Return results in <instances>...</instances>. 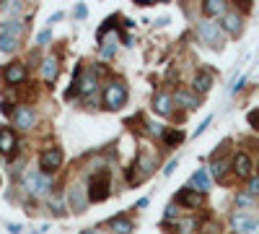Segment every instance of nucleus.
<instances>
[{"mask_svg": "<svg viewBox=\"0 0 259 234\" xmlns=\"http://www.w3.org/2000/svg\"><path fill=\"white\" fill-rule=\"evenodd\" d=\"M210 122H212V115H207V117H205V120H202V122L197 125V130H194L192 136H194V138H197V136H202V133L207 130V125H210Z\"/></svg>", "mask_w": 259, "mask_h": 234, "instance_id": "nucleus-34", "label": "nucleus"}, {"mask_svg": "<svg viewBox=\"0 0 259 234\" xmlns=\"http://www.w3.org/2000/svg\"><path fill=\"white\" fill-rule=\"evenodd\" d=\"M135 164L140 166V172H143L145 177H150V175H153V169H156V164H158V156L150 154L148 148H140L138 156H135Z\"/></svg>", "mask_w": 259, "mask_h": 234, "instance_id": "nucleus-18", "label": "nucleus"}, {"mask_svg": "<svg viewBox=\"0 0 259 234\" xmlns=\"http://www.w3.org/2000/svg\"><path fill=\"white\" fill-rule=\"evenodd\" d=\"M177 208H179L177 203H168V206H166V221H171V219L179 221V211H177Z\"/></svg>", "mask_w": 259, "mask_h": 234, "instance_id": "nucleus-33", "label": "nucleus"}, {"mask_svg": "<svg viewBox=\"0 0 259 234\" xmlns=\"http://www.w3.org/2000/svg\"><path fill=\"white\" fill-rule=\"evenodd\" d=\"M244 83H246V78L241 76V78H239V81H236V83H233V86H231V94H236V91H239V89L244 86Z\"/></svg>", "mask_w": 259, "mask_h": 234, "instance_id": "nucleus-40", "label": "nucleus"}, {"mask_svg": "<svg viewBox=\"0 0 259 234\" xmlns=\"http://www.w3.org/2000/svg\"><path fill=\"white\" fill-rule=\"evenodd\" d=\"M177 166H179V159H171V161L166 164V169H163V175H166V177H171V175H174V169H177Z\"/></svg>", "mask_w": 259, "mask_h": 234, "instance_id": "nucleus-39", "label": "nucleus"}, {"mask_svg": "<svg viewBox=\"0 0 259 234\" xmlns=\"http://www.w3.org/2000/svg\"><path fill=\"white\" fill-rule=\"evenodd\" d=\"M246 193H249V195H254V198L259 195V177H256V175L246 182Z\"/></svg>", "mask_w": 259, "mask_h": 234, "instance_id": "nucleus-32", "label": "nucleus"}, {"mask_svg": "<svg viewBox=\"0 0 259 234\" xmlns=\"http://www.w3.org/2000/svg\"><path fill=\"white\" fill-rule=\"evenodd\" d=\"M21 187H24L29 195H47L52 190V180L47 175L36 172V169H29V172L21 175Z\"/></svg>", "mask_w": 259, "mask_h": 234, "instance_id": "nucleus-4", "label": "nucleus"}, {"mask_svg": "<svg viewBox=\"0 0 259 234\" xmlns=\"http://www.w3.org/2000/svg\"><path fill=\"white\" fill-rule=\"evenodd\" d=\"M39 71H41V78H45V83H47V86H52V83L57 81V73H60V62H57V57L47 55L45 60H41Z\"/></svg>", "mask_w": 259, "mask_h": 234, "instance_id": "nucleus-17", "label": "nucleus"}, {"mask_svg": "<svg viewBox=\"0 0 259 234\" xmlns=\"http://www.w3.org/2000/svg\"><path fill=\"white\" fill-rule=\"evenodd\" d=\"M228 3L223 0H205L202 3V18H210V21H221L226 13H228Z\"/></svg>", "mask_w": 259, "mask_h": 234, "instance_id": "nucleus-15", "label": "nucleus"}, {"mask_svg": "<svg viewBox=\"0 0 259 234\" xmlns=\"http://www.w3.org/2000/svg\"><path fill=\"white\" fill-rule=\"evenodd\" d=\"M194 31H197V37L205 42V45L210 50H223L226 47V31L221 29L218 21H210V18H200L197 24H194Z\"/></svg>", "mask_w": 259, "mask_h": 234, "instance_id": "nucleus-2", "label": "nucleus"}, {"mask_svg": "<svg viewBox=\"0 0 259 234\" xmlns=\"http://www.w3.org/2000/svg\"><path fill=\"white\" fill-rule=\"evenodd\" d=\"M251 219H254V216L246 214V211H233V214H231V229H233L236 234H244Z\"/></svg>", "mask_w": 259, "mask_h": 234, "instance_id": "nucleus-21", "label": "nucleus"}, {"mask_svg": "<svg viewBox=\"0 0 259 234\" xmlns=\"http://www.w3.org/2000/svg\"><path fill=\"white\" fill-rule=\"evenodd\" d=\"M6 229H8L11 234H21V224H8Z\"/></svg>", "mask_w": 259, "mask_h": 234, "instance_id": "nucleus-41", "label": "nucleus"}, {"mask_svg": "<svg viewBox=\"0 0 259 234\" xmlns=\"http://www.w3.org/2000/svg\"><path fill=\"white\" fill-rule=\"evenodd\" d=\"M62 164H65V154H62L60 146H50V148H45V151L39 154V172L47 175V177L60 172Z\"/></svg>", "mask_w": 259, "mask_h": 234, "instance_id": "nucleus-5", "label": "nucleus"}, {"mask_svg": "<svg viewBox=\"0 0 259 234\" xmlns=\"http://www.w3.org/2000/svg\"><path fill=\"white\" fill-rule=\"evenodd\" d=\"M233 203H236V206H254V195H249V193H236Z\"/></svg>", "mask_w": 259, "mask_h": 234, "instance_id": "nucleus-30", "label": "nucleus"}, {"mask_svg": "<svg viewBox=\"0 0 259 234\" xmlns=\"http://www.w3.org/2000/svg\"><path fill=\"white\" fill-rule=\"evenodd\" d=\"M62 18H65V13H62V11H57V13H52V16H50V24H52V21H62Z\"/></svg>", "mask_w": 259, "mask_h": 234, "instance_id": "nucleus-42", "label": "nucleus"}, {"mask_svg": "<svg viewBox=\"0 0 259 234\" xmlns=\"http://www.w3.org/2000/svg\"><path fill=\"white\" fill-rule=\"evenodd\" d=\"M109 229L114 234H133L135 231V224H133V219H127L124 214H119V216L109 219Z\"/></svg>", "mask_w": 259, "mask_h": 234, "instance_id": "nucleus-19", "label": "nucleus"}, {"mask_svg": "<svg viewBox=\"0 0 259 234\" xmlns=\"http://www.w3.org/2000/svg\"><path fill=\"white\" fill-rule=\"evenodd\" d=\"M50 39H52V29H45V31L36 34V45H47Z\"/></svg>", "mask_w": 259, "mask_h": 234, "instance_id": "nucleus-35", "label": "nucleus"}, {"mask_svg": "<svg viewBox=\"0 0 259 234\" xmlns=\"http://www.w3.org/2000/svg\"><path fill=\"white\" fill-rule=\"evenodd\" d=\"M21 45L18 37H11V34H0V52H16Z\"/></svg>", "mask_w": 259, "mask_h": 234, "instance_id": "nucleus-26", "label": "nucleus"}, {"mask_svg": "<svg viewBox=\"0 0 259 234\" xmlns=\"http://www.w3.org/2000/svg\"><path fill=\"white\" fill-rule=\"evenodd\" d=\"M218 24H221V29H223L228 37H233V39H239V37L244 34V16L239 13V8H231V11L218 21Z\"/></svg>", "mask_w": 259, "mask_h": 234, "instance_id": "nucleus-9", "label": "nucleus"}, {"mask_svg": "<svg viewBox=\"0 0 259 234\" xmlns=\"http://www.w3.org/2000/svg\"><path fill=\"white\" fill-rule=\"evenodd\" d=\"M246 122H249V127H254V130L259 133V107H256V110H251V112L246 115Z\"/></svg>", "mask_w": 259, "mask_h": 234, "instance_id": "nucleus-31", "label": "nucleus"}, {"mask_svg": "<svg viewBox=\"0 0 259 234\" xmlns=\"http://www.w3.org/2000/svg\"><path fill=\"white\" fill-rule=\"evenodd\" d=\"M174 203L179 208H187V211H197L202 203H205V193H200V190H194V187H182L179 193L174 195Z\"/></svg>", "mask_w": 259, "mask_h": 234, "instance_id": "nucleus-7", "label": "nucleus"}, {"mask_svg": "<svg viewBox=\"0 0 259 234\" xmlns=\"http://www.w3.org/2000/svg\"><path fill=\"white\" fill-rule=\"evenodd\" d=\"M119 39H122V45H127V47H130V45H133V37H130V34H122Z\"/></svg>", "mask_w": 259, "mask_h": 234, "instance_id": "nucleus-43", "label": "nucleus"}, {"mask_svg": "<svg viewBox=\"0 0 259 234\" xmlns=\"http://www.w3.org/2000/svg\"><path fill=\"white\" fill-rule=\"evenodd\" d=\"M228 169H231V161H228V159H212V164H210V177L218 180V182H223Z\"/></svg>", "mask_w": 259, "mask_h": 234, "instance_id": "nucleus-23", "label": "nucleus"}, {"mask_svg": "<svg viewBox=\"0 0 259 234\" xmlns=\"http://www.w3.org/2000/svg\"><path fill=\"white\" fill-rule=\"evenodd\" d=\"M153 112L161 115V117H171V115H174V94L158 91L153 96Z\"/></svg>", "mask_w": 259, "mask_h": 234, "instance_id": "nucleus-13", "label": "nucleus"}, {"mask_svg": "<svg viewBox=\"0 0 259 234\" xmlns=\"http://www.w3.org/2000/svg\"><path fill=\"white\" fill-rule=\"evenodd\" d=\"M36 125V110L31 104H18L13 112V127L16 130H31Z\"/></svg>", "mask_w": 259, "mask_h": 234, "instance_id": "nucleus-10", "label": "nucleus"}, {"mask_svg": "<svg viewBox=\"0 0 259 234\" xmlns=\"http://www.w3.org/2000/svg\"><path fill=\"white\" fill-rule=\"evenodd\" d=\"M21 31H24L21 18H6V21H0V34H11V37H18L21 39Z\"/></svg>", "mask_w": 259, "mask_h": 234, "instance_id": "nucleus-24", "label": "nucleus"}, {"mask_svg": "<svg viewBox=\"0 0 259 234\" xmlns=\"http://www.w3.org/2000/svg\"><path fill=\"white\" fill-rule=\"evenodd\" d=\"M89 203H91V198H89V187L80 185V182L70 185V190H68V208L73 211V214H83V211L89 208Z\"/></svg>", "mask_w": 259, "mask_h": 234, "instance_id": "nucleus-6", "label": "nucleus"}, {"mask_svg": "<svg viewBox=\"0 0 259 234\" xmlns=\"http://www.w3.org/2000/svg\"><path fill=\"white\" fill-rule=\"evenodd\" d=\"M212 83H215V73L210 68H197V73H194V78H192V91L202 96L212 89Z\"/></svg>", "mask_w": 259, "mask_h": 234, "instance_id": "nucleus-12", "label": "nucleus"}, {"mask_svg": "<svg viewBox=\"0 0 259 234\" xmlns=\"http://www.w3.org/2000/svg\"><path fill=\"white\" fill-rule=\"evenodd\" d=\"M18 151V141H16V133L11 130V127L0 125V154H6L13 159V154Z\"/></svg>", "mask_w": 259, "mask_h": 234, "instance_id": "nucleus-16", "label": "nucleus"}, {"mask_svg": "<svg viewBox=\"0 0 259 234\" xmlns=\"http://www.w3.org/2000/svg\"><path fill=\"white\" fill-rule=\"evenodd\" d=\"M148 203H150L148 198H140V200H138V208H148Z\"/></svg>", "mask_w": 259, "mask_h": 234, "instance_id": "nucleus-44", "label": "nucleus"}, {"mask_svg": "<svg viewBox=\"0 0 259 234\" xmlns=\"http://www.w3.org/2000/svg\"><path fill=\"white\" fill-rule=\"evenodd\" d=\"M244 234H259V216H254V219L249 221V226H246Z\"/></svg>", "mask_w": 259, "mask_h": 234, "instance_id": "nucleus-37", "label": "nucleus"}, {"mask_svg": "<svg viewBox=\"0 0 259 234\" xmlns=\"http://www.w3.org/2000/svg\"><path fill=\"white\" fill-rule=\"evenodd\" d=\"M127 99H130L127 83L119 81V78H112L104 86V91H101V107L109 110V112H117V110H122L124 104H127Z\"/></svg>", "mask_w": 259, "mask_h": 234, "instance_id": "nucleus-1", "label": "nucleus"}, {"mask_svg": "<svg viewBox=\"0 0 259 234\" xmlns=\"http://www.w3.org/2000/svg\"><path fill=\"white\" fill-rule=\"evenodd\" d=\"M99 52L104 60H112L117 55V37H112L109 42H104V45H99Z\"/></svg>", "mask_w": 259, "mask_h": 234, "instance_id": "nucleus-28", "label": "nucleus"}, {"mask_svg": "<svg viewBox=\"0 0 259 234\" xmlns=\"http://www.w3.org/2000/svg\"><path fill=\"white\" fill-rule=\"evenodd\" d=\"M24 156H18V159H11V169H13V175H18L21 172V166H24Z\"/></svg>", "mask_w": 259, "mask_h": 234, "instance_id": "nucleus-38", "label": "nucleus"}, {"mask_svg": "<svg viewBox=\"0 0 259 234\" xmlns=\"http://www.w3.org/2000/svg\"><path fill=\"white\" fill-rule=\"evenodd\" d=\"M112 195V169H96L89 180V198L91 203H104Z\"/></svg>", "mask_w": 259, "mask_h": 234, "instance_id": "nucleus-3", "label": "nucleus"}, {"mask_svg": "<svg viewBox=\"0 0 259 234\" xmlns=\"http://www.w3.org/2000/svg\"><path fill=\"white\" fill-rule=\"evenodd\" d=\"M184 138H187V133L182 130V127H166V133H163V146H166V148H177V146L184 143Z\"/></svg>", "mask_w": 259, "mask_h": 234, "instance_id": "nucleus-20", "label": "nucleus"}, {"mask_svg": "<svg viewBox=\"0 0 259 234\" xmlns=\"http://www.w3.org/2000/svg\"><path fill=\"white\" fill-rule=\"evenodd\" d=\"M210 172L207 169H197V172L192 175V180H189V187H194V190H200V193H207L210 190Z\"/></svg>", "mask_w": 259, "mask_h": 234, "instance_id": "nucleus-22", "label": "nucleus"}, {"mask_svg": "<svg viewBox=\"0 0 259 234\" xmlns=\"http://www.w3.org/2000/svg\"><path fill=\"white\" fill-rule=\"evenodd\" d=\"M80 234H99V229H85V231H80Z\"/></svg>", "mask_w": 259, "mask_h": 234, "instance_id": "nucleus-45", "label": "nucleus"}, {"mask_svg": "<svg viewBox=\"0 0 259 234\" xmlns=\"http://www.w3.org/2000/svg\"><path fill=\"white\" fill-rule=\"evenodd\" d=\"M26 78H29L26 62H11V65L3 68V81L8 83V86H24Z\"/></svg>", "mask_w": 259, "mask_h": 234, "instance_id": "nucleus-11", "label": "nucleus"}, {"mask_svg": "<svg viewBox=\"0 0 259 234\" xmlns=\"http://www.w3.org/2000/svg\"><path fill=\"white\" fill-rule=\"evenodd\" d=\"M192 231H197V219H194V216L177 221V234H192Z\"/></svg>", "mask_w": 259, "mask_h": 234, "instance_id": "nucleus-27", "label": "nucleus"}, {"mask_svg": "<svg viewBox=\"0 0 259 234\" xmlns=\"http://www.w3.org/2000/svg\"><path fill=\"white\" fill-rule=\"evenodd\" d=\"M145 180H148V177L140 172V166L133 161V166L127 169V185H130V187H138V185H143Z\"/></svg>", "mask_w": 259, "mask_h": 234, "instance_id": "nucleus-25", "label": "nucleus"}, {"mask_svg": "<svg viewBox=\"0 0 259 234\" xmlns=\"http://www.w3.org/2000/svg\"><path fill=\"white\" fill-rule=\"evenodd\" d=\"M174 104H179V107H184V110H200V104H202V99H200V94H194V91H189V89H177L174 91Z\"/></svg>", "mask_w": 259, "mask_h": 234, "instance_id": "nucleus-14", "label": "nucleus"}, {"mask_svg": "<svg viewBox=\"0 0 259 234\" xmlns=\"http://www.w3.org/2000/svg\"><path fill=\"white\" fill-rule=\"evenodd\" d=\"M73 16H75V18H78V21H83V18H85V16H89V8H85V6H83V3H78V6H75V8H73Z\"/></svg>", "mask_w": 259, "mask_h": 234, "instance_id": "nucleus-36", "label": "nucleus"}, {"mask_svg": "<svg viewBox=\"0 0 259 234\" xmlns=\"http://www.w3.org/2000/svg\"><path fill=\"white\" fill-rule=\"evenodd\" d=\"M21 3H6V0H0V13H6L8 18H16L18 13H21Z\"/></svg>", "mask_w": 259, "mask_h": 234, "instance_id": "nucleus-29", "label": "nucleus"}, {"mask_svg": "<svg viewBox=\"0 0 259 234\" xmlns=\"http://www.w3.org/2000/svg\"><path fill=\"white\" fill-rule=\"evenodd\" d=\"M231 172L239 177V180H246L249 182L254 177V161H251V156L246 151H236L233 159H231Z\"/></svg>", "mask_w": 259, "mask_h": 234, "instance_id": "nucleus-8", "label": "nucleus"}]
</instances>
